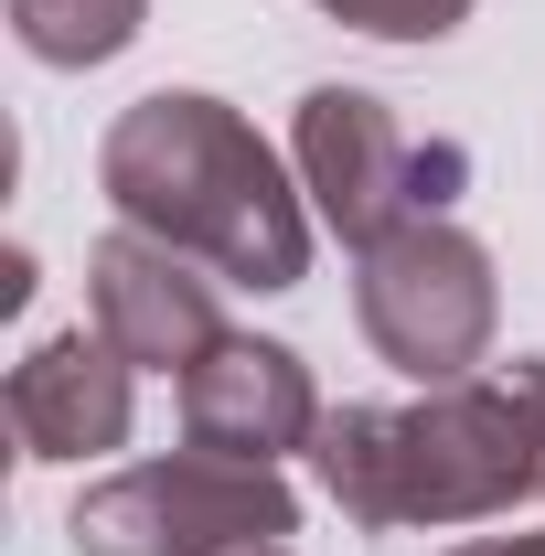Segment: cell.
<instances>
[{
	"instance_id": "6da1fadb",
	"label": "cell",
	"mask_w": 545,
	"mask_h": 556,
	"mask_svg": "<svg viewBox=\"0 0 545 556\" xmlns=\"http://www.w3.org/2000/svg\"><path fill=\"white\" fill-rule=\"evenodd\" d=\"M97 193L118 225L182 247L225 289H300L310 278V204L278 150L204 86H150L97 139Z\"/></svg>"
},
{
	"instance_id": "7a4b0ae2",
	"label": "cell",
	"mask_w": 545,
	"mask_h": 556,
	"mask_svg": "<svg viewBox=\"0 0 545 556\" xmlns=\"http://www.w3.org/2000/svg\"><path fill=\"white\" fill-rule=\"evenodd\" d=\"M321 492L353 525H492L514 503H545V364H503L471 386H428L417 407H332L321 439Z\"/></svg>"
},
{
	"instance_id": "3957f363",
	"label": "cell",
	"mask_w": 545,
	"mask_h": 556,
	"mask_svg": "<svg viewBox=\"0 0 545 556\" xmlns=\"http://www.w3.org/2000/svg\"><path fill=\"white\" fill-rule=\"evenodd\" d=\"M353 321H364V343L385 353L396 375H417V386H471L481 364H492V332H503L492 247L460 236L449 214L396 225L353 268Z\"/></svg>"
},
{
	"instance_id": "277c9868",
	"label": "cell",
	"mask_w": 545,
	"mask_h": 556,
	"mask_svg": "<svg viewBox=\"0 0 545 556\" xmlns=\"http://www.w3.org/2000/svg\"><path fill=\"white\" fill-rule=\"evenodd\" d=\"M289 161H300L310 214L332 225L353 257L385 247L417 214H449V193L471 182V150H460V139H428V150H417L407 118H396L385 97H364V86H310L300 118H289Z\"/></svg>"
},
{
	"instance_id": "5b68a950",
	"label": "cell",
	"mask_w": 545,
	"mask_h": 556,
	"mask_svg": "<svg viewBox=\"0 0 545 556\" xmlns=\"http://www.w3.org/2000/svg\"><path fill=\"white\" fill-rule=\"evenodd\" d=\"M65 535L86 556H257L278 535H300V492L257 460L172 450V460H139L118 482H97Z\"/></svg>"
},
{
	"instance_id": "8992f818",
	"label": "cell",
	"mask_w": 545,
	"mask_h": 556,
	"mask_svg": "<svg viewBox=\"0 0 545 556\" xmlns=\"http://www.w3.org/2000/svg\"><path fill=\"white\" fill-rule=\"evenodd\" d=\"M86 300H97V332L129 353L139 375H193L214 343H225V311H214V278L182 257V247H161V236H97L86 247Z\"/></svg>"
},
{
	"instance_id": "52a82bcc",
	"label": "cell",
	"mask_w": 545,
	"mask_h": 556,
	"mask_svg": "<svg viewBox=\"0 0 545 556\" xmlns=\"http://www.w3.org/2000/svg\"><path fill=\"white\" fill-rule=\"evenodd\" d=\"M321 386L289 343H257V332H225V343L182 375V450H214V460H257L278 471L289 450L321 439Z\"/></svg>"
},
{
	"instance_id": "ba28073f",
	"label": "cell",
	"mask_w": 545,
	"mask_h": 556,
	"mask_svg": "<svg viewBox=\"0 0 545 556\" xmlns=\"http://www.w3.org/2000/svg\"><path fill=\"white\" fill-rule=\"evenodd\" d=\"M139 417V364L107 332H54L11 364V439L22 460H97Z\"/></svg>"
},
{
	"instance_id": "9c48e42d",
	"label": "cell",
	"mask_w": 545,
	"mask_h": 556,
	"mask_svg": "<svg viewBox=\"0 0 545 556\" xmlns=\"http://www.w3.org/2000/svg\"><path fill=\"white\" fill-rule=\"evenodd\" d=\"M139 22L150 0H11V43L33 65H107L139 43Z\"/></svg>"
},
{
	"instance_id": "30bf717a",
	"label": "cell",
	"mask_w": 545,
	"mask_h": 556,
	"mask_svg": "<svg viewBox=\"0 0 545 556\" xmlns=\"http://www.w3.org/2000/svg\"><path fill=\"white\" fill-rule=\"evenodd\" d=\"M310 11H332L342 33H375V43H449L471 22V0H310Z\"/></svg>"
},
{
	"instance_id": "8fae6325",
	"label": "cell",
	"mask_w": 545,
	"mask_h": 556,
	"mask_svg": "<svg viewBox=\"0 0 545 556\" xmlns=\"http://www.w3.org/2000/svg\"><path fill=\"white\" fill-rule=\"evenodd\" d=\"M449 556H545V535H471V546H449Z\"/></svg>"
},
{
	"instance_id": "7c38bea8",
	"label": "cell",
	"mask_w": 545,
	"mask_h": 556,
	"mask_svg": "<svg viewBox=\"0 0 545 556\" xmlns=\"http://www.w3.org/2000/svg\"><path fill=\"white\" fill-rule=\"evenodd\" d=\"M257 556H289V546H257Z\"/></svg>"
}]
</instances>
